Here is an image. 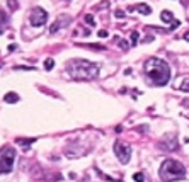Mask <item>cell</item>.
<instances>
[{"mask_svg": "<svg viewBox=\"0 0 189 182\" xmlns=\"http://www.w3.org/2000/svg\"><path fill=\"white\" fill-rule=\"evenodd\" d=\"M158 174H160V179L164 182H172V181H177V179H182L186 175V169H184L181 162L167 158V160L162 162Z\"/></svg>", "mask_w": 189, "mask_h": 182, "instance_id": "cell-3", "label": "cell"}, {"mask_svg": "<svg viewBox=\"0 0 189 182\" xmlns=\"http://www.w3.org/2000/svg\"><path fill=\"white\" fill-rule=\"evenodd\" d=\"M186 106H189V104H186Z\"/></svg>", "mask_w": 189, "mask_h": 182, "instance_id": "cell-25", "label": "cell"}, {"mask_svg": "<svg viewBox=\"0 0 189 182\" xmlns=\"http://www.w3.org/2000/svg\"><path fill=\"white\" fill-rule=\"evenodd\" d=\"M114 16L118 17V19H123V17H124V12L121 10V9H118V10L114 12Z\"/></svg>", "mask_w": 189, "mask_h": 182, "instance_id": "cell-18", "label": "cell"}, {"mask_svg": "<svg viewBox=\"0 0 189 182\" xmlns=\"http://www.w3.org/2000/svg\"><path fill=\"white\" fill-rule=\"evenodd\" d=\"M0 67H2V63H0Z\"/></svg>", "mask_w": 189, "mask_h": 182, "instance_id": "cell-24", "label": "cell"}, {"mask_svg": "<svg viewBox=\"0 0 189 182\" xmlns=\"http://www.w3.org/2000/svg\"><path fill=\"white\" fill-rule=\"evenodd\" d=\"M112 148H114V153L121 163H128L131 160V146L128 143H124V141H114Z\"/></svg>", "mask_w": 189, "mask_h": 182, "instance_id": "cell-5", "label": "cell"}, {"mask_svg": "<svg viewBox=\"0 0 189 182\" xmlns=\"http://www.w3.org/2000/svg\"><path fill=\"white\" fill-rule=\"evenodd\" d=\"M119 48H123V49H128V41L121 39V41H119Z\"/></svg>", "mask_w": 189, "mask_h": 182, "instance_id": "cell-20", "label": "cell"}, {"mask_svg": "<svg viewBox=\"0 0 189 182\" xmlns=\"http://www.w3.org/2000/svg\"><path fill=\"white\" fill-rule=\"evenodd\" d=\"M97 34H99V37H107V31H106V29H100Z\"/></svg>", "mask_w": 189, "mask_h": 182, "instance_id": "cell-22", "label": "cell"}, {"mask_svg": "<svg viewBox=\"0 0 189 182\" xmlns=\"http://www.w3.org/2000/svg\"><path fill=\"white\" fill-rule=\"evenodd\" d=\"M7 22H9V16H7L5 12L0 9V26H5Z\"/></svg>", "mask_w": 189, "mask_h": 182, "instance_id": "cell-10", "label": "cell"}, {"mask_svg": "<svg viewBox=\"0 0 189 182\" xmlns=\"http://www.w3.org/2000/svg\"><path fill=\"white\" fill-rule=\"evenodd\" d=\"M138 39H140V34H138L136 31H133V32H131V44H133V46H136Z\"/></svg>", "mask_w": 189, "mask_h": 182, "instance_id": "cell-14", "label": "cell"}, {"mask_svg": "<svg viewBox=\"0 0 189 182\" xmlns=\"http://www.w3.org/2000/svg\"><path fill=\"white\" fill-rule=\"evenodd\" d=\"M62 19H63V17H60V19H58V21L55 22L51 27H50V32H51V34H53V32H56L58 29H60V26H62Z\"/></svg>", "mask_w": 189, "mask_h": 182, "instance_id": "cell-11", "label": "cell"}, {"mask_svg": "<svg viewBox=\"0 0 189 182\" xmlns=\"http://www.w3.org/2000/svg\"><path fill=\"white\" fill-rule=\"evenodd\" d=\"M32 141H36V140H34V138H29V140H22V138H19V140H17V143H19V145H27V146H29Z\"/></svg>", "mask_w": 189, "mask_h": 182, "instance_id": "cell-15", "label": "cell"}, {"mask_svg": "<svg viewBox=\"0 0 189 182\" xmlns=\"http://www.w3.org/2000/svg\"><path fill=\"white\" fill-rule=\"evenodd\" d=\"M53 67H55V61H53L51 58H46V60H44V68H46V70H51Z\"/></svg>", "mask_w": 189, "mask_h": 182, "instance_id": "cell-13", "label": "cell"}, {"mask_svg": "<svg viewBox=\"0 0 189 182\" xmlns=\"http://www.w3.org/2000/svg\"><path fill=\"white\" fill-rule=\"evenodd\" d=\"M85 22H87V24H89V26H95V21H94V17L90 16H85Z\"/></svg>", "mask_w": 189, "mask_h": 182, "instance_id": "cell-17", "label": "cell"}, {"mask_svg": "<svg viewBox=\"0 0 189 182\" xmlns=\"http://www.w3.org/2000/svg\"><path fill=\"white\" fill-rule=\"evenodd\" d=\"M179 26H181V22H179V21H174L172 24H170V31H174V29H177Z\"/></svg>", "mask_w": 189, "mask_h": 182, "instance_id": "cell-19", "label": "cell"}, {"mask_svg": "<svg viewBox=\"0 0 189 182\" xmlns=\"http://www.w3.org/2000/svg\"><path fill=\"white\" fill-rule=\"evenodd\" d=\"M46 21H48V12L41 7H34L29 14V22L34 27H43L46 24Z\"/></svg>", "mask_w": 189, "mask_h": 182, "instance_id": "cell-6", "label": "cell"}, {"mask_svg": "<svg viewBox=\"0 0 189 182\" xmlns=\"http://www.w3.org/2000/svg\"><path fill=\"white\" fill-rule=\"evenodd\" d=\"M130 10H138L140 14H143V16H150V14H152V9H150L147 4H138V5H135V7H130Z\"/></svg>", "mask_w": 189, "mask_h": 182, "instance_id": "cell-7", "label": "cell"}, {"mask_svg": "<svg viewBox=\"0 0 189 182\" xmlns=\"http://www.w3.org/2000/svg\"><path fill=\"white\" fill-rule=\"evenodd\" d=\"M133 181L135 182H145V177H143L142 172H136V174H133Z\"/></svg>", "mask_w": 189, "mask_h": 182, "instance_id": "cell-12", "label": "cell"}, {"mask_svg": "<svg viewBox=\"0 0 189 182\" xmlns=\"http://www.w3.org/2000/svg\"><path fill=\"white\" fill-rule=\"evenodd\" d=\"M7 2H9V7H10V9H17V2L16 0H7Z\"/></svg>", "mask_w": 189, "mask_h": 182, "instance_id": "cell-21", "label": "cell"}, {"mask_svg": "<svg viewBox=\"0 0 189 182\" xmlns=\"http://www.w3.org/2000/svg\"><path fill=\"white\" fill-rule=\"evenodd\" d=\"M145 73L155 87H164L170 80V67L160 58H148L145 61Z\"/></svg>", "mask_w": 189, "mask_h": 182, "instance_id": "cell-1", "label": "cell"}, {"mask_svg": "<svg viewBox=\"0 0 189 182\" xmlns=\"http://www.w3.org/2000/svg\"><path fill=\"white\" fill-rule=\"evenodd\" d=\"M160 19H162L164 22H170V24L174 22V16H172V12H170V10H162Z\"/></svg>", "mask_w": 189, "mask_h": 182, "instance_id": "cell-9", "label": "cell"}, {"mask_svg": "<svg viewBox=\"0 0 189 182\" xmlns=\"http://www.w3.org/2000/svg\"><path fill=\"white\" fill-rule=\"evenodd\" d=\"M184 39H186V41H189V32H188V34H184Z\"/></svg>", "mask_w": 189, "mask_h": 182, "instance_id": "cell-23", "label": "cell"}, {"mask_svg": "<svg viewBox=\"0 0 189 182\" xmlns=\"http://www.w3.org/2000/svg\"><path fill=\"white\" fill-rule=\"evenodd\" d=\"M65 70L75 80H92L99 75V67L89 60H70Z\"/></svg>", "mask_w": 189, "mask_h": 182, "instance_id": "cell-2", "label": "cell"}, {"mask_svg": "<svg viewBox=\"0 0 189 182\" xmlns=\"http://www.w3.org/2000/svg\"><path fill=\"white\" fill-rule=\"evenodd\" d=\"M4 100H5L7 104H16V102H19V95H17L16 92H7Z\"/></svg>", "mask_w": 189, "mask_h": 182, "instance_id": "cell-8", "label": "cell"}, {"mask_svg": "<svg viewBox=\"0 0 189 182\" xmlns=\"http://www.w3.org/2000/svg\"><path fill=\"white\" fill-rule=\"evenodd\" d=\"M181 90H182V92H189V78L184 80V83L181 85Z\"/></svg>", "mask_w": 189, "mask_h": 182, "instance_id": "cell-16", "label": "cell"}, {"mask_svg": "<svg viewBox=\"0 0 189 182\" xmlns=\"http://www.w3.org/2000/svg\"><path fill=\"white\" fill-rule=\"evenodd\" d=\"M14 162H16V150L14 148H5L0 155V174H10Z\"/></svg>", "mask_w": 189, "mask_h": 182, "instance_id": "cell-4", "label": "cell"}]
</instances>
